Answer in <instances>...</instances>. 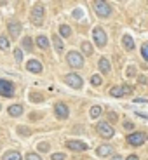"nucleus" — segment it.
Wrapping results in <instances>:
<instances>
[{"mask_svg":"<svg viewBox=\"0 0 148 160\" xmlns=\"http://www.w3.org/2000/svg\"><path fill=\"white\" fill-rule=\"evenodd\" d=\"M44 14H45V9L42 7V5H35V7H33V11H32V18L37 21V24H42L40 21H42Z\"/></svg>","mask_w":148,"mask_h":160,"instance_id":"12","label":"nucleus"},{"mask_svg":"<svg viewBox=\"0 0 148 160\" xmlns=\"http://www.w3.org/2000/svg\"><path fill=\"white\" fill-rule=\"evenodd\" d=\"M141 54H143L145 61H146V63H148V44H145L143 47H141Z\"/></svg>","mask_w":148,"mask_h":160,"instance_id":"30","label":"nucleus"},{"mask_svg":"<svg viewBox=\"0 0 148 160\" xmlns=\"http://www.w3.org/2000/svg\"><path fill=\"white\" fill-rule=\"evenodd\" d=\"M0 110H2V106H0Z\"/></svg>","mask_w":148,"mask_h":160,"instance_id":"38","label":"nucleus"},{"mask_svg":"<svg viewBox=\"0 0 148 160\" xmlns=\"http://www.w3.org/2000/svg\"><path fill=\"white\" fill-rule=\"evenodd\" d=\"M35 42H37V45H38L40 49H49V40H47V37L38 35V37L35 38Z\"/></svg>","mask_w":148,"mask_h":160,"instance_id":"19","label":"nucleus"},{"mask_svg":"<svg viewBox=\"0 0 148 160\" xmlns=\"http://www.w3.org/2000/svg\"><path fill=\"white\" fill-rule=\"evenodd\" d=\"M59 35H61V37H70V35H72V30H70V26H66V24H61V26H59Z\"/></svg>","mask_w":148,"mask_h":160,"instance_id":"23","label":"nucleus"},{"mask_svg":"<svg viewBox=\"0 0 148 160\" xmlns=\"http://www.w3.org/2000/svg\"><path fill=\"white\" fill-rule=\"evenodd\" d=\"M122 45H124L125 51H134V40L131 35H124L122 37Z\"/></svg>","mask_w":148,"mask_h":160,"instance_id":"15","label":"nucleus"},{"mask_svg":"<svg viewBox=\"0 0 148 160\" xmlns=\"http://www.w3.org/2000/svg\"><path fill=\"white\" fill-rule=\"evenodd\" d=\"M51 160H66V155L64 153H52Z\"/></svg>","mask_w":148,"mask_h":160,"instance_id":"27","label":"nucleus"},{"mask_svg":"<svg viewBox=\"0 0 148 160\" xmlns=\"http://www.w3.org/2000/svg\"><path fill=\"white\" fill-rule=\"evenodd\" d=\"M127 160H140V158L136 155H131V157H127Z\"/></svg>","mask_w":148,"mask_h":160,"instance_id":"36","label":"nucleus"},{"mask_svg":"<svg viewBox=\"0 0 148 160\" xmlns=\"http://www.w3.org/2000/svg\"><path fill=\"white\" fill-rule=\"evenodd\" d=\"M7 112H9V115H11V117H19L24 110H23V106H21V104H12V106H9Z\"/></svg>","mask_w":148,"mask_h":160,"instance_id":"17","label":"nucleus"},{"mask_svg":"<svg viewBox=\"0 0 148 160\" xmlns=\"http://www.w3.org/2000/svg\"><path fill=\"white\" fill-rule=\"evenodd\" d=\"M7 30H9V33H11L12 38H18V37L21 35V23H18V21H11V23L7 24Z\"/></svg>","mask_w":148,"mask_h":160,"instance_id":"11","label":"nucleus"},{"mask_svg":"<svg viewBox=\"0 0 148 160\" xmlns=\"http://www.w3.org/2000/svg\"><path fill=\"white\" fill-rule=\"evenodd\" d=\"M96 153L100 157H110L113 153V148H112V146H108V144H103V146H100V148L96 150Z\"/></svg>","mask_w":148,"mask_h":160,"instance_id":"16","label":"nucleus"},{"mask_svg":"<svg viewBox=\"0 0 148 160\" xmlns=\"http://www.w3.org/2000/svg\"><path fill=\"white\" fill-rule=\"evenodd\" d=\"M38 152H49V144L47 143H40L38 144Z\"/></svg>","mask_w":148,"mask_h":160,"instance_id":"32","label":"nucleus"},{"mask_svg":"<svg viewBox=\"0 0 148 160\" xmlns=\"http://www.w3.org/2000/svg\"><path fill=\"white\" fill-rule=\"evenodd\" d=\"M4 160H23V157H21V153H18V152H7L4 155Z\"/></svg>","mask_w":148,"mask_h":160,"instance_id":"21","label":"nucleus"},{"mask_svg":"<svg viewBox=\"0 0 148 160\" xmlns=\"http://www.w3.org/2000/svg\"><path fill=\"white\" fill-rule=\"evenodd\" d=\"M89 115H91V118H98V117L101 115V106H92Z\"/></svg>","mask_w":148,"mask_h":160,"instance_id":"24","label":"nucleus"},{"mask_svg":"<svg viewBox=\"0 0 148 160\" xmlns=\"http://www.w3.org/2000/svg\"><path fill=\"white\" fill-rule=\"evenodd\" d=\"M91 84L96 85V87H98V85H101V77L100 75H92L91 77Z\"/></svg>","mask_w":148,"mask_h":160,"instance_id":"26","label":"nucleus"},{"mask_svg":"<svg viewBox=\"0 0 148 160\" xmlns=\"http://www.w3.org/2000/svg\"><path fill=\"white\" fill-rule=\"evenodd\" d=\"M66 63H68L72 68H82V66H84V56L77 51H70L68 56H66Z\"/></svg>","mask_w":148,"mask_h":160,"instance_id":"1","label":"nucleus"},{"mask_svg":"<svg viewBox=\"0 0 148 160\" xmlns=\"http://www.w3.org/2000/svg\"><path fill=\"white\" fill-rule=\"evenodd\" d=\"M26 70L32 73H40L42 72V63L38 59H30L28 64H26Z\"/></svg>","mask_w":148,"mask_h":160,"instance_id":"13","label":"nucleus"},{"mask_svg":"<svg viewBox=\"0 0 148 160\" xmlns=\"http://www.w3.org/2000/svg\"><path fill=\"white\" fill-rule=\"evenodd\" d=\"M18 132H19V134H23V136H30V129L28 127H18Z\"/></svg>","mask_w":148,"mask_h":160,"instance_id":"31","label":"nucleus"},{"mask_svg":"<svg viewBox=\"0 0 148 160\" xmlns=\"http://www.w3.org/2000/svg\"><path fill=\"white\" fill-rule=\"evenodd\" d=\"M9 47H11V40H9L7 37L0 35V49H2V51H9Z\"/></svg>","mask_w":148,"mask_h":160,"instance_id":"22","label":"nucleus"},{"mask_svg":"<svg viewBox=\"0 0 148 160\" xmlns=\"http://www.w3.org/2000/svg\"><path fill=\"white\" fill-rule=\"evenodd\" d=\"M52 45H54V49H56V52H63V40H61V37L54 35L52 37Z\"/></svg>","mask_w":148,"mask_h":160,"instance_id":"18","label":"nucleus"},{"mask_svg":"<svg viewBox=\"0 0 148 160\" xmlns=\"http://www.w3.org/2000/svg\"><path fill=\"white\" fill-rule=\"evenodd\" d=\"M98 66H100V72L105 73V75H108L110 70H112V68H110V61L106 59V58H101L100 63H98Z\"/></svg>","mask_w":148,"mask_h":160,"instance_id":"14","label":"nucleus"},{"mask_svg":"<svg viewBox=\"0 0 148 160\" xmlns=\"http://www.w3.org/2000/svg\"><path fill=\"white\" fill-rule=\"evenodd\" d=\"M23 47L26 49V51H32V38H30V37H24L23 38Z\"/></svg>","mask_w":148,"mask_h":160,"instance_id":"25","label":"nucleus"},{"mask_svg":"<svg viewBox=\"0 0 148 160\" xmlns=\"http://www.w3.org/2000/svg\"><path fill=\"white\" fill-rule=\"evenodd\" d=\"M129 92H131V87H129V85H115V87H112L110 94H112L113 98H124V96H127Z\"/></svg>","mask_w":148,"mask_h":160,"instance_id":"9","label":"nucleus"},{"mask_svg":"<svg viewBox=\"0 0 148 160\" xmlns=\"http://www.w3.org/2000/svg\"><path fill=\"white\" fill-rule=\"evenodd\" d=\"M134 101H136V103H146V99H145V98H136Z\"/></svg>","mask_w":148,"mask_h":160,"instance_id":"34","label":"nucleus"},{"mask_svg":"<svg viewBox=\"0 0 148 160\" xmlns=\"http://www.w3.org/2000/svg\"><path fill=\"white\" fill-rule=\"evenodd\" d=\"M132 127H134V124H132V122H124V129H127V131H131Z\"/></svg>","mask_w":148,"mask_h":160,"instance_id":"33","label":"nucleus"},{"mask_svg":"<svg viewBox=\"0 0 148 160\" xmlns=\"http://www.w3.org/2000/svg\"><path fill=\"white\" fill-rule=\"evenodd\" d=\"M66 148L72 150V152H85V150H87V144H85L84 141L72 139V141H66Z\"/></svg>","mask_w":148,"mask_h":160,"instance_id":"10","label":"nucleus"},{"mask_svg":"<svg viewBox=\"0 0 148 160\" xmlns=\"http://www.w3.org/2000/svg\"><path fill=\"white\" fill-rule=\"evenodd\" d=\"M96 131H98V134L103 136V138H112L113 134H115L113 127L108 124V122H100V124L96 125Z\"/></svg>","mask_w":148,"mask_h":160,"instance_id":"6","label":"nucleus"},{"mask_svg":"<svg viewBox=\"0 0 148 160\" xmlns=\"http://www.w3.org/2000/svg\"><path fill=\"white\" fill-rule=\"evenodd\" d=\"M127 143L132 146H141L145 143V134L143 132H131L127 136Z\"/></svg>","mask_w":148,"mask_h":160,"instance_id":"8","label":"nucleus"},{"mask_svg":"<svg viewBox=\"0 0 148 160\" xmlns=\"http://www.w3.org/2000/svg\"><path fill=\"white\" fill-rule=\"evenodd\" d=\"M14 58H16V61H18V63H21V61H23V52H21V47L14 51Z\"/></svg>","mask_w":148,"mask_h":160,"instance_id":"29","label":"nucleus"},{"mask_svg":"<svg viewBox=\"0 0 148 160\" xmlns=\"http://www.w3.org/2000/svg\"><path fill=\"white\" fill-rule=\"evenodd\" d=\"M26 160H42V157H40L38 153H33V152H30L28 155H26Z\"/></svg>","mask_w":148,"mask_h":160,"instance_id":"28","label":"nucleus"},{"mask_svg":"<svg viewBox=\"0 0 148 160\" xmlns=\"http://www.w3.org/2000/svg\"><path fill=\"white\" fill-rule=\"evenodd\" d=\"M80 51L84 52L85 56H91L92 52H94V47L91 45V42H82V45H80Z\"/></svg>","mask_w":148,"mask_h":160,"instance_id":"20","label":"nucleus"},{"mask_svg":"<svg viewBox=\"0 0 148 160\" xmlns=\"http://www.w3.org/2000/svg\"><path fill=\"white\" fill-rule=\"evenodd\" d=\"M54 113H56V117L59 120H66L68 115H70V110H68V106H66L64 103H56V106H54Z\"/></svg>","mask_w":148,"mask_h":160,"instance_id":"7","label":"nucleus"},{"mask_svg":"<svg viewBox=\"0 0 148 160\" xmlns=\"http://www.w3.org/2000/svg\"><path fill=\"white\" fill-rule=\"evenodd\" d=\"M94 11H96V14L101 16V18H108L110 14H112V7H110V4H106V2H103V0L94 2Z\"/></svg>","mask_w":148,"mask_h":160,"instance_id":"2","label":"nucleus"},{"mask_svg":"<svg viewBox=\"0 0 148 160\" xmlns=\"http://www.w3.org/2000/svg\"><path fill=\"white\" fill-rule=\"evenodd\" d=\"M112 160H124V158H122L120 155H113V157H112Z\"/></svg>","mask_w":148,"mask_h":160,"instance_id":"35","label":"nucleus"},{"mask_svg":"<svg viewBox=\"0 0 148 160\" xmlns=\"http://www.w3.org/2000/svg\"><path fill=\"white\" fill-rule=\"evenodd\" d=\"M0 96L4 98H12L14 96V84L9 80L0 78Z\"/></svg>","mask_w":148,"mask_h":160,"instance_id":"3","label":"nucleus"},{"mask_svg":"<svg viewBox=\"0 0 148 160\" xmlns=\"http://www.w3.org/2000/svg\"><path fill=\"white\" fill-rule=\"evenodd\" d=\"M64 82H66L70 87H73V89H80L82 84H84L82 77L77 75V73H68V75H64Z\"/></svg>","mask_w":148,"mask_h":160,"instance_id":"4","label":"nucleus"},{"mask_svg":"<svg viewBox=\"0 0 148 160\" xmlns=\"http://www.w3.org/2000/svg\"><path fill=\"white\" fill-rule=\"evenodd\" d=\"M110 118H112L113 122H115V120H117V115H115V113H110Z\"/></svg>","mask_w":148,"mask_h":160,"instance_id":"37","label":"nucleus"},{"mask_svg":"<svg viewBox=\"0 0 148 160\" xmlns=\"http://www.w3.org/2000/svg\"><path fill=\"white\" fill-rule=\"evenodd\" d=\"M92 37H94V42H96L98 47H105L106 45V42H108V38H106V33H105L103 28H94V32H92Z\"/></svg>","mask_w":148,"mask_h":160,"instance_id":"5","label":"nucleus"}]
</instances>
